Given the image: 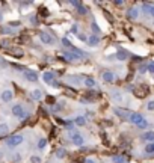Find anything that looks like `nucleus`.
<instances>
[{
    "instance_id": "f257e3e1",
    "label": "nucleus",
    "mask_w": 154,
    "mask_h": 163,
    "mask_svg": "<svg viewBox=\"0 0 154 163\" xmlns=\"http://www.w3.org/2000/svg\"><path fill=\"white\" fill-rule=\"evenodd\" d=\"M24 142V137L23 134H12L6 139V147L8 148H17L18 145H21Z\"/></svg>"
},
{
    "instance_id": "f03ea898",
    "label": "nucleus",
    "mask_w": 154,
    "mask_h": 163,
    "mask_svg": "<svg viewBox=\"0 0 154 163\" xmlns=\"http://www.w3.org/2000/svg\"><path fill=\"white\" fill-rule=\"evenodd\" d=\"M11 112H12V115L17 116L18 120H24V118H27V112L24 110V107H23L21 104H15V106H12Z\"/></svg>"
},
{
    "instance_id": "7ed1b4c3",
    "label": "nucleus",
    "mask_w": 154,
    "mask_h": 163,
    "mask_svg": "<svg viewBox=\"0 0 154 163\" xmlns=\"http://www.w3.org/2000/svg\"><path fill=\"white\" fill-rule=\"evenodd\" d=\"M70 139H71V142L77 145V147H82L83 144H85V137L82 136V133H79V131H71L70 134Z\"/></svg>"
},
{
    "instance_id": "20e7f679",
    "label": "nucleus",
    "mask_w": 154,
    "mask_h": 163,
    "mask_svg": "<svg viewBox=\"0 0 154 163\" xmlns=\"http://www.w3.org/2000/svg\"><path fill=\"white\" fill-rule=\"evenodd\" d=\"M39 40L42 44H45V45H53L54 44V38L50 35V33H47V32H41L39 33Z\"/></svg>"
},
{
    "instance_id": "39448f33",
    "label": "nucleus",
    "mask_w": 154,
    "mask_h": 163,
    "mask_svg": "<svg viewBox=\"0 0 154 163\" xmlns=\"http://www.w3.org/2000/svg\"><path fill=\"white\" fill-rule=\"evenodd\" d=\"M145 118L141 115V113H138V112H131L130 115H128V118H127V121H130L131 124H135V125H138L141 121H144Z\"/></svg>"
},
{
    "instance_id": "423d86ee",
    "label": "nucleus",
    "mask_w": 154,
    "mask_h": 163,
    "mask_svg": "<svg viewBox=\"0 0 154 163\" xmlns=\"http://www.w3.org/2000/svg\"><path fill=\"white\" fill-rule=\"evenodd\" d=\"M101 79H103V82H104V83H114V82H115V74H114L112 71L106 70V71H103Z\"/></svg>"
},
{
    "instance_id": "0eeeda50",
    "label": "nucleus",
    "mask_w": 154,
    "mask_h": 163,
    "mask_svg": "<svg viewBox=\"0 0 154 163\" xmlns=\"http://www.w3.org/2000/svg\"><path fill=\"white\" fill-rule=\"evenodd\" d=\"M0 98H2L3 103H9V101L14 98V92H12V89H5V91L2 92Z\"/></svg>"
},
{
    "instance_id": "6e6552de",
    "label": "nucleus",
    "mask_w": 154,
    "mask_h": 163,
    "mask_svg": "<svg viewBox=\"0 0 154 163\" xmlns=\"http://www.w3.org/2000/svg\"><path fill=\"white\" fill-rule=\"evenodd\" d=\"M24 77H26V80L32 82V83L38 82V74H37L35 71H32V70H26V71H24Z\"/></svg>"
},
{
    "instance_id": "1a4fd4ad",
    "label": "nucleus",
    "mask_w": 154,
    "mask_h": 163,
    "mask_svg": "<svg viewBox=\"0 0 154 163\" xmlns=\"http://www.w3.org/2000/svg\"><path fill=\"white\" fill-rule=\"evenodd\" d=\"M42 80H44V83H53L54 82V74L51 71H44L42 73Z\"/></svg>"
},
{
    "instance_id": "9d476101",
    "label": "nucleus",
    "mask_w": 154,
    "mask_h": 163,
    "mask_svg": "<svg viewBox=\"0 0 154 163\" xmlns=\"http://www.w3.org/2000/svg\"><path fill=\"white\" fill-rule=\"evenodd\" d=\"M139 9L138 8H130L128 9V12H127V17L130 18V20H138V17H139Z\"/></svg>"
},
{
    "instance_id": "9b49d317",
    "label": "nucleus",
    "mask_w": 154,
    "mask_h": 163,
    "mask_svg": "<svg viewBox=\"0 0 154 163\" xmlns=\"http://www.w3.org/2000/svg\"><path fill=\"white\" fill-rule=\"evenodd\" d=\"M115 57L118 61H127V57H128V53L125 51V50H118L115 54Z\"/></svg>"
},
{
    "instance_id": "f8f14e48",
    "label": "nucleus",
    "mask_w": 154,
    "mask_h": 163,
    "mask_svg": "<svg viewBox=\"0 0 154 163\" xmlns=\"http://www.w3.org/2000/svg\"><path fill=\"white\" fill-rule=\"evenodd\" d=\"M86 122H88L86 116H82V115H79V116H76V118H74V124H76V125H79V127H83V125H86Z\"/></svg>"
},
{
    "instance_id": "ddd939ff",
    "label": "nucleus",
    "mask_w": 154,
    "mask_h": 163,
    "mask_svg": "<svg viewBox=\"0 0 154 163\" xmlns=\"http://www.w3.org/2000/svg\"><path fill=\"white\" fill-rule=\"evenodd\" d=\"M70 50H71V53H74L76 56H79L80 59H82V57H86V56H88V54H86V53H85L83 50H80V48H77V47H74V45H73V47H71Z\"/></svg>"
},
{
    "instance_id": "4468645a",
    "label": "nucleus",
    "mask_w": 154,
    "mask_h": 163,
    "mask_svg": "<svg viewBox=\"0 0 154 163\" xmlns=\"http://www.w3.org/2000/svg\"><path fill=\"white\" fill-rule=\"evenodd\" d=\"M142 140L145 142H154V131H147L142 134Z\"/></svg>"
},
{
    "instance_id": "2eb2a0df",
    "label": "nucleus",
    "mask_w": 154,
    "mask_h": 163,
    "mask_svg": "<svg viewBox=\"0 0 154 163\" xmlns=\"http://www.w3.org/2000/svg\"><path fill=\"white\" fill-rule=\"evenodd\" d=\"M88 44L89 45H98L100 44V38H98V35H91L89 38H88Z\"/></svg>"
},
{
    "instance_id": "dca6fc26",
    "label": "nucleus",
    "mask_w": 154,
    "mask_h": 163,
    "mask_svg": "<svg viewBox=\"0 0 154 163\" xmlns=\"http://www.w3.org/2000/svg\"><path fill=\"white\" fill-rule=\"evenodd\" d=\"M30 97H32V100H35V101H39V100L42 98V92H41L39 89H33V91L30 92Z\"/></svg>"
},
{
    "instance_id": "f3484780",
    "label": "nucleus",
    "mask_w": 154,
    "mask_h": 163,
    "mask_svg": "<svg viewBox=\"0 0 154 163\" xmlns=\"http://www.w3.org/2000/svg\"><path fill=\"white\" fill-rule=\"evenodd\" d=\"M64 57H65L67 61H80V57L76 56L74 53H71V51H67V53L64 54Z\"/></svg>"
},
{
    "instance_id": "a211bd4d",
    "label": "nucleus",
    "mask_w": 154,
    "mask_h": 163,
    "mask_svg": "<svg viewBox=\"0 0 154 163\" xmlns=\"http://www.w3.org/2000/svg\"><path fill=\"white\" fill-rule=\"evenodd\" d=\"M95 85H97V82L94 80V79H91V77H88V79H85V86H86V88H89V89H92V88H95Z\"/></svg>"
},
{
    "instance_id": "6ab92c4d",
    "label": "nucleus",
    "mask_w": 154,
    "mask_h": 163,
    "mask_svg": "<svg viewBox=\"0 0 154 163\" xmlns=\"http://www.w3.org/2000/svg\"><path fill=\"white\" fill-rule=\"evenodd\" d=\"M144 151H145L147 154H154V142H148V144L145 145Z\"/></svg>"
},
{
    "instance_id": "aec40b11",
    "label": "nucleus",
    "mask_w": 154,
    "mask_h": 163,
    "mask_svg": "<svg viewBox=\"0 0 154 163\" xmlns=\"http://www.w3.org/2000/svg\"><path fill=\"white\" fill-rule=\"evenodd\" d=\"M65 156H67V150L65 148H58L56 150V157L58 159H64Z\"/></svg>"
},
{
    "instance_id": "412c9836",
    "label": "nucleus",
    "mask_w": 154,
    "mask_h": 163,
    "mask_svg": "<svg viewBox=\"0 0 154 163\" xmlns=\"http://www.w3.org/2000/svg\"><path fill=\"white\" fill-rule=\"evenodd\" d=\"M115 113L118 116H121L122 120H127L128 115H130V113H127V112H124V110H121V109H115Z\"/></svg>"
},
{
    "instance_id": "4be33fe9",
    "label": "nucleus",
    "mask_w": 154,
    "mask_h": 163,
    "mask_svg": "<svg viewBox=\"0 0 154 163\" xmlns=\"http://www.w3.org/2000/svg\"><path fill=\"white\" fill-rule=\"evenodd\" d=\"M112 98H114L115 101H118V103H121V101H122V94L115 91V92H112Z\"/></svg>"
},
{
    "instance_id": "5701e85b",
    "label": "nucleus",
    "mask_w": 154,
    "mask_h": 163,
    "mask_svg": "<svg viewBox=\"0 0 154 163\" xmlns=\"http://www.w3.org/2000/svg\"><path fill=\"white\" fill-rule=\"evenodd\" d=\"M37 147H38L39 150H44V148L47 147V139H45V137H41L38 140V145H37Z\"/></svg>"
},
{
    "instance_id": "b1692460",
    "label": "nucleus",
    "mask_w": 154,
    "mask_h": 163,
    "mask_svg": "<svg viewBox=\"0 0 154 163\" xmlns=\"http://www.w3.org/2000/svg\"><path fill=\"white\" fill-rule=\"evenodd\" d=\"M112 160H114V163H128L127 162V159H125V157H122V156H115Z\"/></svg>"
},
{
    "instance_id": "393cba45",
    "label": "nucleus",
    "mask_w": 154,
    "mask_h": 163,
    "mask_svg": "<svg viewBox=\"0 0 154 163\" xmlns=\"http://www.w3.org/2000/svg\"><path fill=\"white\" fill-rule=\"evenodd\" d=\"M9 131V125L8 124H0V134H6Z\"/></svg>"
},
{
    "instance_id": "a878e982",
    "label": "nucleus",
    "mask_w": 154,
    "mask_h": 163,
    "mask_svg": "<svg viewBox=\"0 0 154 163\" xmlns=\"http://www.w3.org/2000/svg\"><path fill=\"white\" fill-rule=\"evenodd\" d=\"M148 125H150V124H148V121H147V120H144V121L139 122L136 127H138V128H142V130H145V128H148Z\"/></svg>"
},
{
    "instance_id": "bb28decb",
    "label": "nucleus",
    "mask_w": 154,
    "mask_h": 163,
    "mask_svg": "<svg viewBox=\"0 0 154 163\" xmlns=\"http://www.w3.org/2000/svg\"><path fill=\"white\" fill-rule=\"evenodd\" d=\"M70 32L73 33V35H79L80 32H79V24L77 23H74L73 26H71V29H70Z\"/></svg>"
},
{
    "instance_id": "cd10ccee",
    "label": "nucleus",
    "mask_w": 154,
    "mask_h": 163,
    "mask_svg": "<svg viewBox=\"0 0 154 163\" xmlns=\"http://www.w3.org/2000/svg\"><path fill=\"white\" fill-rule=\"evenodd\" d=\"M77 12H79V14H80V15H85V14H86V12H88V9H86V8H85V6H83V5H80V6H79V8H77Z\"/></svg>"
},
{
    "instance_id": "c85d7f7f",
    "label": "nucleus",
    "mask_w": 154,
    "mask_h": 163,
    "mask_svg": "<svg viewBox=\"0 0 154 163\" xmlns=\"http://www.w3.org/2000/svg\"><path fill=\"white\" fill-rule=\"evenodd\" d=\"M30 163H42V159L39 156H32L30 157Z\"/></svg>"
},
{
    "instance_id": "c756f323",
    "label": "nucleus",
    "mask_w": 154,
    "mask_h": 163,
    "mask_svg": "<svg viewBox=\"0 0 154 163\" xmlns=\"http://www.w3.org/2000/svg\"><path fill=\"white\" fill-rule=\"evenodd\" d=\"M147 109H148L150 112H154V100H151V101L147 103Z\"/></svg>"
},
{
    "instance_id": "7c9ffc66",
    "label": "nucleus",
    "mask_w": 154,
    "mask_h": 163,
    "mask_svg": "<svg viewBox=\"0 0 154 163\" xmlns=\"http://www.w3.org/2000/svg\"><path fill=\"white\" fill-rule=\"evenodd\" d=\"M62 44H64L65 47H70V48L73 47V44H71V42L68 41V38H62Z\"/></svg>"
},
{
    "instance_id": "2f4dec72",
    "label": "nucleus",
    "mask_w": 154,
    "mask_h": 163,
    "mask_svg": "<svg viewBox=\"0 0 154 163\" xmlns=\"http://www.w3.org/2000/svg\"><path fill=\"white\" fill-rule=\"evenodd\" d=\"M150 6H151L150 3H144V5H142V9H144V12H147V14H148V12H150Z\"/></svg>"
},
{
    "instance_id": "473e14b6",
    "label": "nucleus",
    "mask_w": 154,
    "mask_h": 163,
    "mask_svg": "<svg viewBox=\"0 0 154 163\" xmlns=\"http://www.w3.org/2000/svg\"><path fill=\"white\" fill-rule=\"evenodd\" d=\"M91 27H92V30H95V33H100V27H98V24H97V23H92V24H91Z\"/></svg>"
},
{
    "instance_id": "72a5a7b5",
    "label": "nucleus",
    "mask_w": 154,
    "mask_h": 163,
    "mask_svg": "<svg viewBox=\"0 0 154 163\" xmlns=\"http://www.w3.org/2000/svg\"><path fill=\"white\" fill-rule=\"evenodd\" d=\"M77 38H79L80 41H85V42H88V36H86L85 33H79V35H77Z\"/></svg>"
},
{
    "instance_id": "f704fd0d",
    "label": "nucleus",
    "mask_w": 154,
    "mask_h": 163,
    "mask_svg": "<svg viewBox=\"0 0 154 163\" xmlns=\"http://www.w3.org/2000/svg\"><path fill=\"white\" fill-rule=\"evenodd\" d=\"M148 71H150L151 74H154V62H151V64H148Z\"/></svg>"
},
{
    "instance_id": "c9c22d12",
    "label": "nucleus",
    "mask_w": 154,
    "mask_h": 163,
    "mask_svg": "<svg viewBox=\"0 0 154 163\" xmlns=\"http://www.w3.org/2000/svg\"><path fill=\"white\" fill-rule=\"evenodd\" d=\"M9 26H12V27H18V26H20V21H11Z\"/></svg>"
},
{
    "instance_id": "e433bc0d",
    "label": "nucleus",
    "mask_w": 154,
    "mask_h": 163,
    "mask_svg": "<svg viewBox=\"0 0 154 163\" xmlns=\"http://www.w3.org/2000/svg\"><path fill=\"white\" fill-rule=\"evenodd\" d=\"M148 14H150L151 17H154V5H151V6H150V12H148Z\"/></svg>"
},
{
    "instance_id": "4c0bfd02",
    "label": "nucleus",
    "mask_w": 154,
    "mask_h": 163,
    "mask_svg": "<svg viewBox=\"0 0 154 163\" xmlns=\"http://www.w3.org/2000/svg\"><path fill=\"white\" fill-rule=\"evenodd\" d=\"M71 5H73V6H76V8H79L82 3H80V2H76V0H73V2H71Z\"/></svg>"
},
{
    "instance_id": "58836bf2",
    "label": "nucleus",
    "mask_w": 154,
    "mask_h": 163,
    "mask_svg": "<svg viewBox=\"0 0 154 163\" xmlns=\"http://www.w3.org/2000/svg\"><path fill=\"white\" fill-rule=\"evenodd\" d=\"M122 3H124V2H122V0H116V2H115V5H116V6H121V5H122Z\"/></svg>"
},
{
    "instance_id": "ea45409f",
    "label": "nucleus",
    "mask_w": 154,
    "mask_h": 163,
    "mask_svg": "<svg viewBox=\"0 0 154 163\" xmlns=\"http://www.w3.org/2000/svg\"><path fill=\"white\" fill-rule=\"evenodd\" d=\"M85 163H95V160H94V159H86Z\"/></svg>"
},
{
    "instance_id": "a19ab883",
    "label": "nucleus",
    "mask_w": 154,
    "mask_h": 163,
    "mask_svg": "<svg viewBox=\"0 0 154 163\" xmlns=\"http://www.w3.org/2000/svg\"><path fill=\"white\" fill-rule=\"evenodd\" d=\"M0 156H2V153H0Z\"/></svg>"
}]
</instances>
